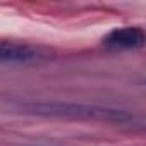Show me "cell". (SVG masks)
I'll return each mask as SVG.
<instances>
[{
  "mask_svg": "<svg viewBox=\"0 0 146 146\" xmlns=\"http://www.w3.org/2000/svg\"><path fill=\"white\" fill-rule=\"evenodd\" d=\"M26 112L50 117H69V119H86V120H105V122H129L132 115L125 110L83 105V103H67V102H28L21 105Z\"/></svg>",
  "mask_w": 146,
  "mask_h": 146,
  "instance_id": "6da1fadb",
  "label": "cell"
},
{
  "mask_svg": "<svg viewBox=\"0 0 146 146\" xmlns=\"http://www.w3.org/2000/svg\"><path fill=\"white\" fill-rule=\"evenodd\" d=\"M43 58L46 55L36 46L0 40V64H35Z\"/></svg>",
  "mask_w": 146,
  "mask_h": 146,
  "instance_id": "7a4b0ae2",
  "label": "cell"
},
{
  "mask_svg": "<svg viewBox=\"0 0 146 146\" xmlns=\"http://www.w3.org/2000/svg\"><path fill=\"white\" fill-rule=\"evenodd\" d=\"M105 43L119 48H139L144 43V35L139 28H120L113 29L107 36Z\"/></svg>",
  "mask_w": 146,
  "mask_h": 146,
  "instance_id": "3957f363",
  "label": "cell"
}]
</instances>
